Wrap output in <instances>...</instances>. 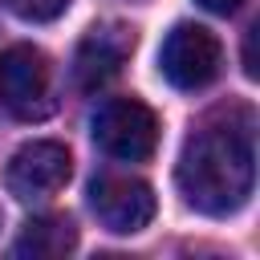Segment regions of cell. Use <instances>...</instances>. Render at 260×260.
<instances>
[{
	"label": "cell",
	"instance_id": "7",
	"mask_svg": "<svg viewBox=\"0 0 260 260\" xmlns=\"http://www.w3.org/2000/svg\"><path fill=\"white\" fill-rule=\"evenodd\" d=\"M130 53H134V32L126 24H114V20L110 24H93L81 37L77 53H73V81L85 93H93V89H102L106 81H114L122 73Z\"/></svg>",
	"mask_w": 260,
	"mask_h": 260
},
{
	"label": "cell",
	"instance_id": "1",
	"mask_svg": "<svg viewBox=\"0 0 260 260\" xmlns=\"http://www.w3.org/2000/svg\"><path fill=\"white\" fill-rule=\"evenodd\" d=\"M175 183H179L187 207H195L203 215H236L256 187L252 118L244 114L240 126L232 118L199 126L183 142Z\"/></svg>",
	"mask_w": 260,
	"mask_h": 260
},
{
	"label": "cell",
	"instance_id": "8",
	"mask_svg": "<svg viewBox=\"0 0 260 260\" xmlns=\"http://www.w3.org/2000/svg\"><path fill=\"white\" fill-rule=\"evenodd\" d=\"M77 248V228L73 219L65 215H37L20 228L16 244H12V256L20 260H57V256H69Z\"/></svg>",
	"mask_w": 260,
	"mask_h": 260
},
{
	"label": "cell",
	"instance_id": "9",
	"mask_svg": "<svg viewBox=\"0 0 260 260\" xmlns=\"http://www.w3.org/2000/svg\"><path fill=\"white\" fill-rule=\"evenodd\" d=\"M20 20H28V24H49V20H57L65 8H69V0H4Z\"/></svg>",
	"mask_w": 260,
	"mask_h": 260
},
{
	"label": "cell",
	"instance_id": "3",
	"mask_svg": "<svg viewBox=\"0 0 260 260\" xmlns=\"http://www.w3.org/2000/svg\"><path fill=\"white\" fill-rule=\"evenodd\" d=\"M53 65L37 45H8L0 53V106L12 118H45L53 106Z\"/></svg>",
	"mask_w": 260,
	"mask_h": 260
},
{
	"label": "cell",
	"instance_id": "5",
	"mask_svg": "<svg viewBox=\"0 0 260 260\" xmlns=\"http://www.w3.org/2000/svg\"><path fill=\"white\" fill-rule=\"evenodd\" d=\"M89 207H93V215L106 232L134 236V232L150 228V219L158 211V199H154V187L142 183V179L98 175L89 183Z\"/></svg>",
	"mask_w": 260,
	"mask_h": 260
},
{
	"label": "cell",
	"instance_id": "4",
	"mask_svg": "<svg viewBox=\"0 0 260 260\" xmlns=\"http://www.w3.org/2000/svg\"><path fill=\"white\" fill-rule=\"evenodd\" d=\"M158 69L175 89H207L223 69V45L203 24H175L162 37Z\"/></svg>",
	"mask_w": 260,
	"mask_h": 260
},
{
	"label": "cell",
	"instance_id": "2",
	"mask_svg": "<svg viewBox=\"0 0 260 260\" xmlns=\"http://www.w3.org/2000/svg\"><path fill=\"white\" fill-rule=\"evenodd\" d=\"M93 142L122 162H146L158 146V118L138 98H110L93 114Z\"/></svg>",
	"mask_w": 260,
	"mask_h": 260
},
{
	"label": "cell",
	"instance_id": "6",
	"mask_svg": "<svg viewBox=\"0 0 260 260\" xmlns=\"http://www.w3.org/2000/svg\"><path fill=\"white\" fill-rule=\"evenodd\" d=\"M73 175V158L65 150V142H53V138H32L24 142L8 167H4V183L16 199H45L53 191H61Z\"/></svg>",
	"mask_w": 260,
	"mask_h": 260
},
{
	"label": "cell",
	"instance_id": "10",
	"mask_svg": "<svg viewBox=\"0 0 260 260\" xmlns=\"http://www.w3.org/2000/svg\"><path fill=\"white\" fill-rule=\"evenodd\" d=\"M256 32H260L256 24L244 32V73H248V77H256V73H260V65H256Z\"/></svg>",
	"mask_w": 260,
	"mask_h": 260
},
{
	"label": "cell",
	"instance_id": "11",
	"mask_svg": "<svg viewBox=\"0 0 260 260\" xmlns=\"http://www.w3.org/2000/svg\"><path fill=\"white\" fill-rule=\"evenodd\" d=\"M199 8H207L211 16H232L244 8V0H199Z\"/></svg>",
	"mask_w": 260,
	"mask_h": 260
}]
</instances>
